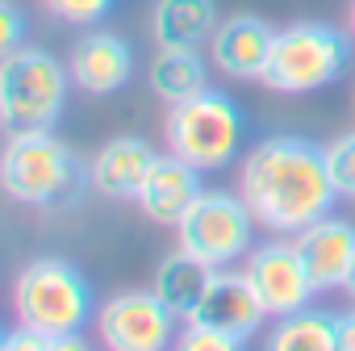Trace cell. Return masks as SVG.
Segmentation results:
<instances>
[{
  "label": "cell",
  "mask_w": 355,
  "mask_h": 351,
  "mask_svg": "<svg viewBox=\"0 0 355 351\" xmlns=\"http://www.w3.org/2000/svg\"><path fill=\"white\" fill-rule=\"evenodd\" d=\"M239 193L263 234H297L334 214V180L326 146L301 134H268L239 159Z\"/></svg>",
  "instance_id": "1"
},
{
  "label": "cell",
  "mask_w": 355,
  "mask_h": 351,
  "mask_svg": "<svg viewBox=\"0 0 355 351\" xmlns=\"http://www.w3.org/2000/svg\"><path fill=\"white\" fill-rule=\"evenodd\" d=\"M96 309L92 280L63 255H34L13 280V322L30 326L51 347H88Z\"/></svg>",
  "instance_id": "2"
},
{
  "label": "cell",
  "mask_w": 355,
  "mask_h": 351,
  "mask_svg": "<svg viewBox=\"0 0 355 351\" xmlns=\"http://www.w3.org/2000/svg\"><path fill=\"white\" fill-rule=\"evenodd\" d=\"M0 185L17 205L67 209L92 189V163L80 159L55 130H9L0 151Z\"/></svg>",
  "instance_id": "3"
},
{
  "label": "cell",
  "mask_w": 355,
  "mask_h": 351,
  "mask_svg": "<svg viewBox=\"0 0 355 351\" xmlns=\"http://www.w3.org/2000/svg\"><path fill=\"white\" fill-rule=\"evenodd\" d=\"M163 142L171 155L189 159L197 171L214 176V171H226L234 167L247 151V117H243V105L222 92V88H205L180 105H167V117H163Z\"/></svg>",
  "instance_id": "4"
},
{
  "label": "cell",
  "mask_w": 355,
  "mask_h": 351,
  "mask_svg": "<svg viewBox=\"0 0 355 351\" xmlns=\"http://www.w3.org/2000/svg\"><path fill=\"white\" fill-rule=\"evenodd\" d=\"M355 38L330 22H288L276 30L272 59L263 71V88L280 96H309L338 84L351 67Z\"/></svg>",
  "instance_id": "5"
},
{
  "label": "cell",
  "mask_w": 355,
  "mask_h": 351,
  "mask_svg": "<svg viewBox=\"0 0 355 351\" xmlns=\"http://www.w3.org/2000/svg\"><path fill=\"white\" fill-rule=\"evenodd\" d=\"M71 88V67L34 42L0 55V121L5 130H55Z\"/></svg>",
  "instance_id": "6"
},
{
  "label": "cell",
  "mask_w": 355,
  "mask_h": 351,
  "mask_svg": "<svg viewBox=\"0 0 355 351\" xmlns=\"http://www.w3.org/2000/svg\"><path fill=\"white\" fill-rule=\"evenodd\" d=\"M255 230H259V222H255L251 205L243 201V193L205 189L189 205V214L175 222V247L205 259L209 268H234L251 255Z\"/></svg>",
  "instance_id": "7"
},
{
  "label": "cell",
  "mask_w": 355,
  "mask_h": 351,
  "mask_svg": "<svg viewBox=\"0 0 355 351\" xmlns=\"http://www.w3.org/2000/svg\"><path fill=\"white\" fill-rule=\"evenodd\" d=\"M175 314L155 289H121L101 301L96 309V339L113 351H159L180 334Z\"/></svg>",
  "instance_id": "8"
},
{
  "label": "cell",
  "mask_w": 355,
  "mask_h": 351,
  "mask_svg": "<svg viewBox=\"0 0 355 351\" xmlns=\"http://www.w3.org/2000/svg\"><path fill=\"white\" fill-rule=\"evenodd\" d=\"M243 272H247L251 289L259 293L268 318H284L293 309H305L318 297V284H313L293 234H268L263 243H255L251 255L243 259Z\"/></svg>",
  "instance_id": "9"
},
{
  "label": "cell",
  "mask_w": 355,
  "mask_h": 351,
  "mask_svg": "<svg viewBox=\"0 0 355 351\" xmlns=\"http://www.w3.org/2000/svg\"><path fill=\"white\" fill-rule=\"evenodd\" d=\"M71 84L88 96H113L134 80V46L113 30H84L67 55Z\"/></svg>",
  "instance_id": "10"
},
{
  "label": "cell",
  "mask_w": 355,
  "mask_h": 351,
  "mask_svg": "<svg viewBox=\"0 0 355 351\" xmlns=\"http://www.w3.org/2000/svg\"><path fill=\"white\" fill-rule=\"evenodd\" d=\"M201 176L205 171H197L189 159L171 155V151H159L150 171H146V180H142V189H138V197H134L138 214L146 222H155V226H171L175 230V222L189 214V205L205 193Z\"/></svg>",
  "instance_id": "11"
},
{
  "label": "cell",
  "mask_w": 355,
  "mask_h": 351,
  "mask_svg": "<svg viewBox=\"0 0 355 351\" xmlns=\"http://www.w3.org/2000/svg\"><path fill=\"white\" fill-rule=\"evenodd\" d=\"M272 42H276V26H268L255 13H230L218 22L205 51L226 80H263Z\"/></svg>",
  "instance_id": "12"
},
{
  "label": "cell",
  "mask_w": 355,
  "mask_h": 351,
  "mask_svg": "<svg viewBox=\"0 0 355 351\" xmlns=\"http://www.w3.org/2000/svg\"><path fill=\"white\" fill-rule=\"evenodd\" d=\"M193 318H201V322H209V326L234 334L239 343L259 339L263 326H268V309H263L259 293L251 289L243 264H234V268H218V272H214V284H209V293H205V301L197 305Z\"/></svg>",
  "instance_id": "13"
},
{
  "label": "cell",
  "mask_w": 355,
  "mask_h": 351,
  "mask_svg": "<svg viewBox=\"0 0 355 351\" xmlns=\"http://www.w3.org/2000/svg\"><path fill=\"white\" fill-rule=\"evenodd\" d=\"M293 239L301 247V259H305L318 293H334L347 284L351 264H355V226L347 218L326 214V218L309 222L305 230H297Z\"/></svg>",
  "instance_id": "14"
},
{
  "label": "cell",
  "mask_w": 355,
  "mask_h": 351,
  "mask_svg": "<svg viewBox=\"0 0 355 351\" xmlns=\"http://www.w3.org/2000/svg\"><path fill=\"white\" fill-rule=\"evenodd\" d=\"M155 146L138 134H117L109 138L88 163H92V193L105 201H134L146 171L155 163Z\"/></svg>",
  "instance_id": "15"
},
{
  "label": "cell",
  "mask_w": 355,
  "mask_h": 351,
  "mask_svg": "<svg viewBox=\"0 0 355 351\" xmlns=\"http://www.w3.org/2000/svg\"><path fill=\"white\" fill-rule=\"evenodd\" d=\"M218 22H222L218 0H155L150 42L163 51H201L209 46Z\"/></svg>",
  "instance_id": "16"
},
{
  "label": "cell",
  "mask_w": 355,
  "mask_h": 351,
  "mask_svg": "<svg viewBox=\"0 0 355 351\" xmlns=\"http://www.w3.org/2000/svg\"><path fill=\"white\" fill-rule=\"evenodd\" d=\"M214 272L218 268H209L205 259H197V255H189L184 247H175L171 255H163L159 264H155V276H150V289L180 314V318H193L197 314V305L205 301V293H209V284H214Z\"/></svg>",
  "instance_id": "17"
},
{
  "label": "cell",
  "mask_w": 355,
  "mask_h": 351,
  "mask_svg": "<svg viewBox=\"0 0 355 351\" xmlns=\"http://www.w3.org/2000/svg\"><path fill=\"white\" fill-rule=\"evenodd\" d=\"M209 67L214 59H205L201 51H163L159 46L146 67V84L163 105H180L209 88Z\"/></svg>",
  "instance_id": "18"
},
{
  "label": "cell",
  "mask_w": 355,
  "mask_h": 351,
  "mask_svg": "<svg viewBox=\"0 0 355 351\" xmlns=\"http://www.w3.org/2000/svg\"><path fill=\"white\" fill-rule=\"evenodd\" d=\"M263 339L272 351H334L338 347V314H330L322 305H305L284 318H272Z\"/></svg>",
  "instance_id": "19"
},
{
  "label": "cell",
  "mask_w": 355,
  "mask_h": 351,
  "mask_svg": "<svg viewBox=\"0 0 355 351\" xmlns=\"http://www.w3.org/2000/svg\"><path fill=\"white\" fill-rule=\"evenodd\" d=\"M326 167L338 201H355V130H343L334 142H326Z\"/></svg>",
  "instance_id": "20"
},
{
  "label": "cell",
  "mask_w": 355,
  "mask_h": 351,
  "mask_svg": "<svg viewBox=\"0 0 355 351\" xmlns=\"http://www.w3.org/2000/svg\"><path fill=\"white\" fill-rule=\"evenodd\" d=\"M42 9L63 22V26H80V30H92L101 26L113 9H117V0H42Z\"/></svg>",
  "instance_id": "21"
},
{
  "label": "cell",
  "mask_w": 355,
  "mask_h": 351,
  "mask_svg": "<svg viewBox=\"0 0 355 351\" xmlns=\"http://www.w3.org/2000/svg\"><path fill=\"white\" fill-rule=\"evenodd\" d=\"M175 347H180V351H234V347H243V343H239L234 334H226V330L201 322V318H184V322H180V334H175Z\"/></svg>",
  "instance_id": "22"
},
{
  "label": "cell",
  "mask_w": 355,
  "mask_h": 351,
  "mask_svg": "<svg viewBox=\"0 0 355 351\" xmlns=\"http://www.w3.org/2000/svg\"><path fill=\"white\" fill-rule=\"evenodd\" d=\"M17 46H26V17L13 0H5V5H0V55L17 51Z\"/></svg>",
  "instance_id": "23"
},
{
  "label": "cell",
  "mask_w": 355,
  "mask_h": 351,
  "mask_svg": "<svg viewBox=\"0 0 355 351\" xmlns=\"http://www.w3.org/2000/svg\"><path fill=\"white\" fill-rule=\"evenodd\" d=\"M338 351H355V305L338 314Z\"/></svg>",
  "instance_id": "24"
},
{
  "label": "cell",
  "mask_w": 355,
  "mask_h": 351,
  "mask_svg": "<svg viewBox=\"0 0 355 351\" xmlns=\"http://www.w3.org/2000/svg\"><path fill=\"white\" fill-rule=\"evenodd\" d=\"M343 293H347V301L355 305V264H351V276H347V284H343Z\"/></svg>",
  "instance_id": "25"
},
{
  "label": "cell",
  "mask_w": 355,
  "mask_h": 351,
  "mask_svg": "<svg viewBox=\"0 0 355 351\" xmlns=\"http://www.w3.org/2000/svg\"><path fill=\"white\" fill-rule=\"evenodd\" d=\"M347 34L355 38V0H351V5H347Z\"/></svg>",
  "instance_id": "26"
}]
</instances>
